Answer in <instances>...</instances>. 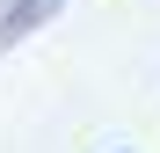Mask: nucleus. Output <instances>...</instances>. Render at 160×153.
I'll list each match as a JSON object with an SVG mask.
<instances>
[{"label": "nucleus", "instance_id": "obj_1", "mask_svg": "<svg viewBox=\"0 0 160 153\" xmlns=\"http://www.w3.org/2000/svg\"><path fill=\"white\" fill-rule=\"evenodd\" d=\"M66 0H0V51H15L22 37H37L44 22H58Z\"/></svg>", "mask_w": 160, "mask_h": 153}]
</instances>
